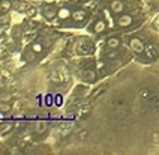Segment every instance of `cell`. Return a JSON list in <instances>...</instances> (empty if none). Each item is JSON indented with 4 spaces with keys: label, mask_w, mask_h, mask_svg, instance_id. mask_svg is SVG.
Returning a JSON list of instances; mask_svg holds the SVG:
<instances>
[{
    "label": "cell",
    "mask_w": 159,
    "mask_h": 155,
    "mask_svg": "<svg viewBox=\"0 0 159 155\" xmlns=\"http://www.w3.org/2000/svg\"><path fill=\"white\" fill-rule=\"evenodd\" d=\"M129 45H131V48H132L135 53H143L146 50V47H144V44H143V41L140 38H132L129 41Z\"/></svg>",
    "instance_id": "cell-1"
},
{
    "label": "cell",
    "mask_w": 159,
    "mask_h": 155,
    "mask_svg": "<svg viewBox=\"0 0 159 155\" xmlns=\"http://www.w3.org/2000/svg\"><path fill=\"white\" fill-rule=\"evenodd\" d=\"M110 9H111L113 14L120 15V14L123 12V9H125L123 2H122V0H113V2H111V5H110Z\"/></svg>",
    "instance_id": "cell-2"
},
{
    "label": "cell",
    "mask_w": 159,
    "mask_h": 155,
    "mask_svg": "<svg viewBox=\"0 0 159 155\" xmlns=\"http://www.w3.org/2000/svg\"><path fill=\"white\" fill-rule=\"evenodd\" d=\"M132 21L134 20L129 14H120V17L117 18V24H119L120 27H128V26L132 24Z\"/></svg>",
    "instance_id": "cell-3"
},
{
    "label": "cell",
    "mask_w": 159,
    "mask_h": 155,
    "mask_svg": "<svg viewBox=\"0 0 159 155\" xmlns=\"http://www.w3.org/2000/svg\"><path fill=\"white\" fill-rule=\"evenodd\" d=\"M57 12H59V9L56 6H53V5H50V6L44 8V17L47 20H54L57 17Z\"/></svg>",
    "instance_id": "cell-4"
},
{
    "label": "cell",
    "mask_w": 159,
    "mask_h": 155,
    "mask_svg": "<svg viewBox=\"0 0 159 155\" xmlns=\"http://www.w3.org/2000/svg\"><path fill=\"white\" fill-rule=\"evenodd\" d=\"M119 45H120V39H119V38H116V36L108 38V41H107V47H108L110 50H117Z\"/></svg>",
    "instance_id": "cell-5"
},
{
    "label": "cell",
    "mask_w": 159,
    "mask_h": 155,
    "mask_svg": "<svg viewBox=\"0 0 159 155\" xmlns=\"http://www.w3.org/2000/svg\"><path fill=\"white\" fill-rule=\"evenodd\" d=\"M74 21H83V20L86 18V11L84 9H77L72 12V17H71Z\"/></svg>",
    "instance_id": "cell-6"
},
{
    "label": "cell",
    "mask_w": 159,
    "mask_h": 155,
    "mask_svg": "<svg viewBox=\"0 0 159 155\" xmlns=\"http://www.w3.org/2000/svg\"><path fill=\"white\" fill-rule=\"evenodd\" d=\"M57 17L62 20H66V18H71L72 17V11L69 8H62V9H59L57 12Z\"/></svg>",
    "instance_id": "cell-7"
},
{
    "label": "cell",
    "mask_w": 159,
    "mask_h": 155,
    "mask_svg": "<svg viewBox=\"0 0 159 155\" xmlns=\"http://www.w3.org/2000/svg\"><path fill=\"white\" fill-rule=\"evenodd\" d=\"M144 53H146V57H149V59H155L156 56H158V51H156V48L153 45H149L146 50H144Z\"/></svg>",
    "instance_id": "cell-8"
},
{
    "label": "cell",
    "mask_w": 159,
    "mask_h": 155,
    "mask_svg": "<svg viewBox=\"0 0 159 155\" xmlns=\"http://www.w3.org/2000/svg\"><path fill=\"white\" fill-rule=\"evenodd\" d=\"M11 8H12L11 0H2V2H0V11H2V12H8Z\"/></svg>",
    "instance_id": "cell-9"
},
{
    "label": "cell",
    "mask_w": 159,
    "mask_h": 155,
    "mask_svg": "<svg viewBox=\"0 0 159 155\" xmlns=\"http://www.w3.org/2000/svg\"><path fill=\"white\" fill-rule=\"evenodd\" d=\"M93 30H95L96 33H101V32H104V30H105V23H104L102 20H99V21H96V24H95V27H93Z\"/></svg>",
    "instance_id": "cell-10"
},
{
    "label": "cell",
    "mask_w": 159,
    "mask_h": 155,
    "mask_svg": "<svg viewBox=\"0 0 159 155\" xmlns=\"http://www.w3.org/2000/svg\"><path fill=\"white\" fill-rule=\"evenodd\" d=\"M95 77H96V75H95V71H93V69H86V71H84V78H86L87 82L95 80Z\"/></svg>",
    "instance_id": "cell-11"
},
{
    "label": "cell",
    "mask_w": 159,
    "mask_h": 155,
    "mask_svg": "<svg viewBox=\"0 0 159 155\" xmlns=\"http://www.w3.org/2000/svg\"><path fill=\"white\" fill-rule=\"evenodd\" d=\"M32 50H33L35 53H41V51H42V44H41V42H35V44H32Z\"/></svg>",
    "instance_id": "cell-12"
},
{
    "label": "cell",
    "mask_w": 159,
    "mask_h": 155,
    "mask_svg": "<svg viewBox=\"0 0 159 155\" xmlns=\"http://www.w3.org/2000/svg\"><path fill=\"white\" fill-rule=\"evenodd\" d=\"M0 24H2V26L9 24V15L8 14H5V15H2V17H0Z\"/></svg>",
    "instance_id": "cell-13"
},
{
    "label": "cell",
    "mask_w": 159,
    "mask_h": 155,
    "mask_svg": "<svg viewBox=\"0 0 159 155\" xmlns=\"http://www.w3.org/2000/svg\"><path fill=\"white\" fill-rule=\"evenodd\" d=\"M140 95H141L143 98H149V96H150V92L147 91V89H143V91L140 92Z\"/></svg>",
    "instance_id": "cell-14"
},
{
    "label": "cell",
    "mask_w": 159,
    "mask_h": 155,
    "mask_svg": "<svg viewBox=\"0 0 159 155\" xmlns=\"http://www.w3.org/2000/svg\"><path fill=\"white\" fill-rule=\"evenodd\" d=\"M26 3H23V2H21V3H17V9L18 11H26Z\"/></svg>",
    "instance_id": "cell-15"
},
{
    "label": "cell",
    "mask_w": 159,
    "mask_h": 155,
    "mask_svg": "<svg viewBox=\"0 0 159 155\" xmlns=\"http://www.w3.org/2000/svg\"><path fill=\"white\" fill-rule=\"evenodd\" d=\"M35 14H36L35 8H29V9H27V15H29V17H33Z\"/></svg>",
    "instance_id": "cell-16"
},
{
    "label": "cell",
    "mask_w": 159,
    "mask_h": 155,
    "mask_svg": "<svg viewBox=\"0 0 159 155\" xmlns=\"http://www.w3.org/2000/svg\"><path fill=\"white\" fill-rule=\"evenodd\" d=\"M108 57H111V59H113V57H116V50H111V51L108 53Z\"/></svg>",
    "instance_id": "cell-17"
},
{
    "label": "cell",
    "mask_w": 159,
    "mask_h": 155,
    "mask_svg": "<svg viewBox=\"0 0 159 155\" xmlns=\"http://www.w3.org/2000/svg\"><path fill=\"white\" fill-rule=\"evenodd\" d=\"M71 133V128H65V131L62 133V136H66V134H69Z\"/></svg>",
    "instance_id": "cell-18"
},
{
    "label": "cell",
    "mask_w": 159,
    "mask_h": 155,
    "mask_svg": "<svg viewBox=\"0 0 159 155\" xmlns=\"http://www.w3.org/2000/svg\"><path fill=\"white\" fill-rule=\"evenodd\" d=\"M11 152H12V154H17V152H18V148H12V149H11Z\"/></svg>",
    "instance_id": "cell-19"
},
{
    "label": "cell",
    "mask_w": 159,
    "mask_h": 155,
    "mask_svg": "<svg viewBox=\"0 0 159 155\" xmlns=\"http://www.w3.org/2000/svg\"><path fill=\"white\" fill-rule=\"evenodd\" d=\"M29 26H30V27H35L36 23H35V21H30V23H29Z\"/></svg>",
    "instance_id": "cell-20"
},
{
    "label": "cell",
    "mask_w": 159,
    "mask_h": 155,
    "mask_svg": "<svg viewBox=\"0 0 159 155\" xmlns=\"http://www.w3.org/2000/svg\"><path fill=\"white\" fill-rule=\"evenodd\" d=\"M3 27H5V26H2V24H0V35H2V32H3Z\"/></svg>",
    "instance_id": "cell-21"
},
{
    "label": "cell",
    "mask_w": 159,
    "mask_h": 155,
    "mask_svg": "<svg viewBox=\"0 0 159 155\" xmlns=\"http://www.w3.org/2000/svg\"><path fill=\"white\" fill-rule=\"evenodd\" d=\"M0 2H2V0H0Z\"/></svg>",
    "instance_id": "cell-22"
}]
</instances>
